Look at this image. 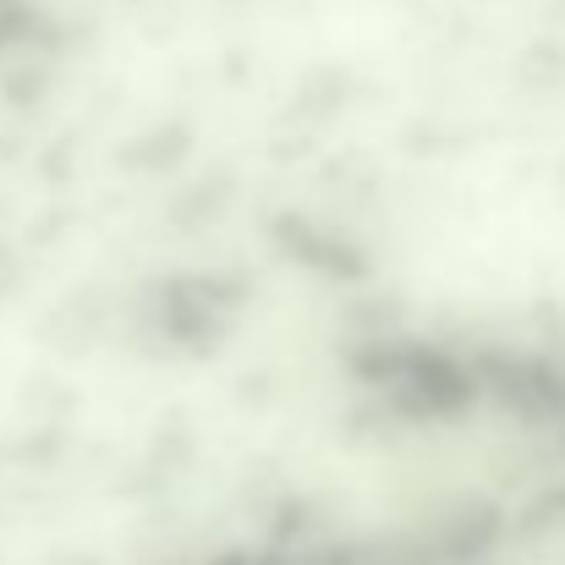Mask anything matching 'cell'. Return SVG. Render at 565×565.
Listing matches in <instances>:
<instances>
[{
  "label": "cell",
  "mask_w": 565,
  "mask_h": 565,
  "mask_svg": "<svg viewBox=\"0 0 565 565\" xmlns=\"http://www.w3.org/2000/svg\"><path fill=\"white\" fill-rule=\"evenodd\" d=\"M379 390H390V401L406 417H428V423L434 417H461L483 395L472 363L450 358L445 347H412V341H401V358H395V369Z\"/></svg>",
  "instance_id": "cell-1"
},
{
  "label": "cell",
  "mask_w": 565,
  "mask_h": 565,
  "mask_svg": "<svg viewBox=\"0 0 565 565\" xmlns=\"http://www.w3.org/2000/svg\"><path fill=\"white\" fill-rule=\"evenodd\" d=\"M478 390H489L505 412L522 423H561L565 417V374L544 358H511V352H483L472 363Z\"/></svg>",
  "instance_id": "cell-2"
}]
</instances>
